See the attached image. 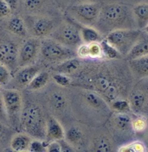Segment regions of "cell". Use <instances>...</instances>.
Returning <instances> with one entry per match:
<instances>
[{
  "label": "cell",
  "mask_w": 148,
  "mask_h": 152,
  "mask_svg": "<svg viewBox=\"0 0 148 152\" xmlns=\"http://www.w3.org/2000/svg\"><path fill=\"white\" fill-rule=\"evenodd\" d=\"M49 80V73L39 72L37 75L34 77V79L30 81V83L28 85V88L29 90H33V91L40 90L47 85Z\"/></svg>",
  "instance_id": "cell-28"
},
{
  "label": "cell",
  "mask_w": 148,
  "mask_h": 152,
  "mask_svg": "<svg viewBox=\"0 0 148 152\" xmlns=\"http://www.w3.org/2000/svg\"><path fill=\"white\" fill-rule=\"evenodd\" d=\"M127 61L135 80L148 78V54Z\"/></svg>",
  "instance_id": "cell-16"
},
{
  "label": "cell",
  "mask_w": 148,
  "mask_h": 152,
  "mask_svg": "<svg viewBox=\"0 0 148 152\" xmlns=\"http://www.w3.org/2000/svg\"><path fill=\"white\" fill-rule=\"evenodd\" d=\"M41 48V43L36 38H29L26 40L18 49V63L20 66L30 65L35 59Z\"/></svg>",
  "instance_id": "cell-13"
},
{
  "label": "cell",
  "mask_w": 148,
  "mask_h": 152,
  "mask_svg": "<svg viewBox=\"0 0 148 152\" xmlns=\"http://www.w3.org/2000/svg\"><path fill=\"white\" fill-rule=\"evenodd\" d=\"M18 48L10 42H0V61L6 66H14L18 63Z\"/></svg>",
  "instance_id": "cell-15"
},
{
  "label": "cell",
  "mask_w": 148,
  "mask_h": 152,
  "mask_svg": "<svg viewBox=\"0 0 148 152\" xmlns=\"http://www.w3.org/2000/svg\"><path fill=\"white\" fill-rule=\"evenodd\" d=\"M127 99L133 113L148 118V78L135 80Z\"/></svg>",
  "instance_id": "cell-7"
},
{
  "label": "cell",
  "mask_w": 148,
  "mask_h": 152,
  "mask_svg": "<svg viewBox=\"0 0 148 152\" xmlns=\"http://www.w3.org/2000/svg\"><path fill=\"white\" fill-rule=\"evenodd\" d=\"M20 123L29 136L37 138L46 137L47 122H45L41 110L37 105H29L22 111Z\"/></svg>",
  "instance_id": "cell-5"
},
{
  "label": "cell",
  "mask_w": 148,
  "mask_h": 152,
  "mask_svg": "<svg viewBox=\"0 0 148 152\" xmlns=\"http://www.w3.org/2000/svg\"><path fill=\"white\" fill-rule=\"evenodd\" d=\"M24 4L26 9L35 10L41 6L42 0H24Z\"/></svg>",
  "instance_id": "cell-37"
},
{
  "label": "cell",
  "mask_w": 148,
  "mask_h": 152,
  "mask_svg": "<svg viewBox=\"0 0 148 152\" xmlns=\"http://www.w3.org/2000/svg\"><path fill=\"white\" fill-rule=\"evenodd\" d=\"M41 54L44 59L49 61H63L76 56V52L56 40H45L41 43Z\"/></svg>",
  "instance_id": "cell-9"
},
{
  "label": "cell",
  "mask_w": 148,
  "mask_h": 152,
  "mask_svg": "<svg viewBox=\"0 0 148 152\" xmlns=\"http://www.w3.org/2000/svg\"><path fill=\"white\" fill-rule=\"evenodd\" d=\"M97 128V131L94 133L88 142L90 151L97 152L117 151L118 146L106 125Z\"/></svg>",
  "instance_id": "cell-10"
},
{
  "label": "cell",
  "mask_w": 148,
  "mask_h": 152,
  "mask_svg": "<svg viewBox=\"0 0 148 152\" xmlns=\"http://www.w3.org/2000/svg\"><path fill=\"white\" fill-rule=\"evenodd\" d=\"M136 27L143 30L148 25V2H139L132 6Z\"/></svg>",
  "instance_id": "cell-17"
},
{
  "label": "cell",
  "mask_w": 148,
  "mask_h": 152,
  "mask_svg": "<svg viewBox=\"0 0 148 152\" xmlns=\"http://www.w3.org/2000/svg\"><path fill=\"white\" fill-rule=\"evenodd\" d=\"M39 67L34 65L22 66V68L16 74V80L21 86H28L34 77L39 73Z\"/></svg>",
  "instance_id": "cell-22"
},
{
  "label": "cell",
  "mask_w": 148,
  "mask_h": 152,
  "mask_svg": "<svg viewBox=\"0 0 148 152\" xmlns=\"http://www.w3.org/2000/svg\"><path fill=\"white\" fill-rule=\"evenodd\" d=\"M53 80L56 81L59 86H68L71 84V79L70 77L67 75H63V74H60V73H56L53 75Z\"/></svg>",
  "instance_id": "cell-35"
},
{
  "label": "cell",
  "mask_w": 148,
  "mask_h": 152,
  "mask_svg": "<svg viewBox=\"0 0 148 152\" xmlns=\"http://www.w3.org/2000/svg\"><path fill=\"white\" fill-rule=\"evenodd\" d=\"M80 31L82 42L85 43H91L95 42H100L104 38L102 34L93 26H81Z\"/></svg>",
  "instance_id": "cell-24"
},
{
  "label": "cell",
  "mask_w": 148,
  "mask_h": 152,
  "mask_svg": "<svg viewBox=\"0 0 148 152\" xmlns=\"http://www.w3.org/2000/svg\"><path fill=\"white\" fill-rule=\"evenodd\" d=\"M5 2L8 4V5L10 6V8L11 9V10L17 9V7H18V0H5Z\"/></svg>",
  "instance_id": "cell-41"
},
{
  "label": "cell",
  "mask_w": 148,
  "mask_h": 152,
  "mask_svg": "<svg viewBox=\"0 0 148 152\" xmlns=\"http://www.w3.org/2000/svg\"><path fill=\"white\" fill-rule=\"evenodd\" d=\"M82 3H101L102 0H82Z\"/></svg>",
  "instance_id": "cell-44"
},
{
  "label": "cell",
  "mask_w": 148,
  "mask_h": 152,
  "mask_svg": "<svg viewBox=\"0 0 148 152\" xmlns=\"http://www.w3.org/2000/svg\"><path fill=\"white\" fill-rule=\"evenodd\" d=\"M50 104L55 110H64L67 106V99L61 93H55L50 97Z\"/></svg>",
  "instance_id": "cell-30"
},
{
  "label": "cell",
  "mask_w": 148,
  "mask_h": 152,
  "mask_svg": "<svg viewBox=\"0 0 148 152\" xmlns=\"http://www.w3.org/2000/svg\"><path fill=\"white\" fill-rule=\"evenodd\" d=\"M53 39L68 48H77L82 43L80 28L71 23L59 26L53 35Z\"/></svg>",
  "instance_id": "cell-11"
},
{
  "label": "cell",
  "mask_w": 148,
  "mask_h": 152,
  "mask_svg": "<svg viewBox=\"0 0 148 152\" xmlns=\"http://www.w3.org/2000/svg\"><path fill=\"white\" fill-rule=\"evenodd\" d=\"M82 59H79L76 57L68 58L67 60H64L61 61L57 66L55 67L56 73L63 74L67 75H71L73 74L77 73L82 66Z\"/></svg>",
  "instance_id": "cell-18"
},
{
  "label": "cell",
  "mask_w": 148,
  "mask_h": 152,
  "mask_svg": "<svg viewBox=\"0 0 148 152\" xmlns=\"http://www.w3.org/2000/svg\"><path fill=\"white\" fill-rule=\"evenodd\" d=\"M79 98L90 124L96 127L105 125L113 112L109 104L101 95L87 88L80 92Z\"/></svg>",
  "instance_id": "cell-3"
},
{
  "label": "cell",
  "mask_w": 148,
  "mask_h": 152,
  "mask_svg": "<svg viewBox=\"0 0 148 152\" xmlns=\"http://www.w3.org/2000/svg\"><path fill=\"white\" fill-rule=\"evenodd\" d=\"M94 27L104 37L114 30L137 28L132 6L120 2L102 4L99 18Z\"/></svg>",
  "instance_id": "cell-2"
},
{
  "label": "cell",
  "mask_w": 148,
  "mask_h": 152,
  "mask_svg": "<svg viewBox=\"0 0 148 152\" xmlns=\"http://www.w3.org/2000/svg\"><path fill=\"white\" fill-rule=\"evenodd\" d=\"M47 146L43 141H40V140H31V142L29 144L28 151L30 152H44L47 151Z\"/></svg>",
  "instance_id": "cell-34"
},
{
  "label": "cell",
  "mask_w": 148,
  "mask_h": 152,
  "mask_svg": "<svg viewBox=\"0 0 148 152\" xmlns=\"http://www.w3.org/2000/svg\"><path fill=\"white\" fill-rule=\"evenodd\" d=\"M113 112L118 113H132L128 99H117L110 104Z\"/></svg>",
  "instance_id": "cell-32"
},
{
  "label": "cell",
  "mask_w": 148,
  "mask_h": 152,
  "mask_svg": "<svg viewBox=\"0 0 148 152\" xmlns=\"http://www.w3.org/2000/svg\"><path fill=\"white\" fill-rule=\"evenodd\" d=\"M28 26L29 31L36 37H43L49 35L54 29V22L44 17H29L28 18Z\"/></svg>",
  "instance_id": "cell-14"
},
{
  "label": "cell",
  "mask_w": 148,
  "mask_h": 152,
  "mask_svg": "<svg viewBox=\"0 0 148 152\" xmlns=\"http://www.w3.org/2000/svg\"><path fill=\"white\" fill-rule=\"evenodd\" d=\"M76 56L81 59H89V51H88V44L82 42L76 48Z\"/></svg>",
  "instance_id": "cell-36"
},
{
  "label": "cell",
  "mask_w": 148,
  "mask_h": 152,
  "mask_svg": "<svg viewBox=\"0 0 148 152\" xmlns=\"http://www.w3.org/2000/svg\"><path fill=\"white\" fill-rule=\"evenodd\" d=\"M47 151L49 152H63V148L61 142L54 140L50 142L47 146Z\"/></svg>",
  "instance_id": "cell-39"
},
{
  "label": "cell",
  "mask_w": 148,
  "mask_h": 152,
  "mask_svg": "<svg viewBox=\"0 0 148 152\" xmlns=\"http://www.w3.org/2000/svg\"><path fill=\"white\" fill-rule=\"evenodd\" d=\"M10 80V73L6 65L0 61V86L6 85Z\"/></svg>",
  "instance_id": "cell-33"
},
{
  "label": "cell",
  "mask_w": 148,
  "mask_h": 152,
  "mask_svg": "<svg viewBox=\"0 0 148 152\" xmlns=\"http://www.w3.org/2000/svg\"><path fill=\"white\" fill-rule=\"evenodd\" d=\"M0 94L6 109L8 118L10 121L20 118L23 104L21 94L18 90L14 89H4Z\"/></svg>",
  "instance_id": "cell-12"
},
{
  "label": "cell",
  "mask_w": 148,
  "mask_h": 152,
  "mask_svg": "<svg viewBox=\"0 0 148 152\" xmlns=\"http://www.w3.org/2000/svg\"><path fill=\"white\" fill-rule=\"evenodd\" d=\"M9 30L19 37H26L27 35V27L24 21L18 17H14L10 19L8 23Z\"/></svg>",
  "instance_id": "cell-26"
},
{
  "label": "cell",
  "mask_w": 148,
  "mask_h": 152,
  "mask_svg": "<svg viewBox=\"0 0 148 152\" xmlns=\"http://www.w3.org/2000/svg\"><path fill=\"white\" fill-rule=\"evenodd\" d=\"M143 30H144L145 32H147V33H148V25H147V27H146V28H144Z\"/></svg>",
  "instance_id": "cell-46"
},
{
  "label": "cell",
  "mask_w": 148,
  "mask_h": 152,
  "mask_svg": "<svg viewBox=\"0 0 148 152\" xmlns=\"http://www.w3.org/2000/svg\"><path fill=\"white\" fill-rule=\"evenodd\" d=\"M142 33L139 28L118 29L108 34L105 39L114 48L123 58H126L131 49L135 45Z\"/></svg>",
  "instance_id": "cell-6"
},
{
  "label": "cell",
  "mask_w": 148,
  "mask_h": 152,
  "mask_svg": "<svg viewBox=\"0 0 148 152\" xmlns=\"http://www.w3.org/2000/svg\"><path fill=\"white\" fill-rule=\"evenodd\" d=\"M11 12V9L10 8L8 4L5 0H0V18H5Z\"/></svg>",
  "instance_id": "cell-38"
},
{
  "label": "cell",
  "mask_w": 148,
  "mask_h": 152,
  "mask_svg": "<svg viewBox=\"0 0 148 152\" xmlns=\"http://www.w3.org/2000/svg\"><path fill=\"white\" fill-rule=\"evenodd\" d=\"M102 48V51H103V55L105 59H121L123 57L121 56L120 53L112 46L111 44H109L108 42V41L105 39V37L102 39L100 42Z\"/></svg>",
  "instance_id": "cell-29"
},
{
  "label": "cell",
  "mask_w": 148,
  "mask_h": 152,
  "mask_svg": "<svg viewBox=\"0 0 148 152\" xmlns=\"http://www.w3.org/2000/svg\"><path fill=\"white\" fill-rule=\"evenodd\" d=\"M88 44V51H89V59H94V60L105 59L101 42H95Z\"/></svg>",
  "instance_id": "cell-31"
},
{
  "label": "cell",
  "mask_w": 148,
  "mask_h": 152,
  "mask_svg": "<svg viewBox=\"0 0 148 152\" xmlns=\"http://www.w3.org/2000/svg\"><path fill=\"white\" fill-rule=\"evenodd\" d=\"M148 149L146 143L141 139H134L126 144H123L119 147L117 151L122 152H143L147 151Z\"/></svg>",
  "instance_id": "cell-27"
},
{
  "label": "cell",
  "mask_w": 148,
  "mask_h": 152,
  "mask_svg": "<svg viewBox=\"0 0 148 152\" xmlns=\"http://www.w3.org/2000/svg\"><path fill=\"white\" fill-rule=\"evenodd\" d=\"M132 125L136 137L140 139L142 135L145 133L148 127V118L143 115L132 113Z\"/></svg>",
  "instance_id": "cell-25"
},
{
  "label": "cell",
  "mask_w": 148,
  "mask_h": 152,
  "mask_svg": "<svg viewBox=\"0 0 148 152\" xmlns=\"http://www.w3.org/2000/svg\"><path fill=\"white\" fill-rule=\"evenodd\" d=\"M5 134V127H4V124L3 122L0 121V139H2L4 137Z\"/></svg>",
  "instance_id": "cell-43"
},
{
  "label": "cell",
  "mask_w": 148,
  "mask_h": 152,
  "mask_svg": "<svg viewBox=\"0 0 148 152\" xmlns=\"http://www.w3.org/2000/svg\"><path fill=\"white\" fill-rule=\"evenodd\" d=\"M148 54V33L142 30V33L139 37V40L135 43V45L133 47L129 52V54L127 56L125 59L127 61L133 60L136 58L146 56Z\"/></svg>",
  "instance_id": "cell-19"
},
{
  "label": "cell",
  "mask_w": 148,
  "mask_h": 152,
  "mask_svg": "<svg viewBox=\"0 0 148 152\" xmlns=\"http://www.w3.org/2000/svg\"><path fill=\"white\" fill-rule=\"evenodd\" d=\"M140 139L146 143V145H147V147L148 149V127L147 129V131L145 132V133H144V134L142 135V137H140Z\"/></svg>",
  "instance_id": "cell-42"
},
{
  "label": "cell",
  "mask_w": 148,
  "mask_h": 152,
  "mask_svg": "<svg viewBox=\"0 0 148 152\" xmlns=\"http://www.w3.org/2000/svg\"><path fill=\"white\" fill-rule=\"evenodd\" d=\"M105 3H113V2H120V0H105Z\"/></svg>",
  "instance_id": "cell-45"
},
{
  "label": "cell",
  "mask_w": 148,
  "mask_h": 152,
  "mask_svg": "<svg viewBox=\"0 0 148 152\" xmlns=\"http://www.w3.org/2000/svg\"><path fill=\"white\" fill-rule=\"evenodd\" d=\"M65 132L61 124L56 120L55 118L51 117L47 121L46 124V137L49 140H56L61 141L63 140Z\"/></svg>",
  "instance_id": "cell-21"
},
{
  "label": "cell",
  "mask_w": 148,
  "mask_h": 152,
  "mask_svg": "<svg viewBox=\"0 0 148 152\" xmlns=\"http://www.w3.org/2000/svg\"><path fill=\"white\" fill-rule=\"evenodd\" d=\"M0 121L3 123L8 121V115L6 113V109H5V106L4 104L1 94H0Z\"/></svg>",
  "instance_id": "cell-40"
},
{
  "label": "cell",
  "mask_w": 148,
  "mask_h": 152,
  "mask_svg": "<svg viewBox=\"0 0 148 152\" xmlns=\"http://www.w3.org/2000/svg\"><path fill=\"white\" fill-rule=\"evenodd\" d=\"M91 60L92 63L86 67L84 74L87 89L101 95L109 105L117 99H127L136 80L127 60Z\"/></svg>",
  "instance_id": "cell-1"
},
{
  "label": "cell",
  "mask_w": 148,
  "mask_h": 152,
  "mask_svg": "<svg viewBox=\"0 0 148 152\" xmlns=\"http://www.w3.org/2000/svg\"><path fill=\"white\" fill-rule=\"evenodd\" d=\"M66 141L72 146L82 147L87 142H88L86 134L78 126H72L65 132Z\"/></svg>",
  "instance_id": "cell-20"
},
{
  "label": "cell",
  "mask_w": 148,
  "mask_h": 152,
  "mask_svg": "<svg viewBox=\"0 0 148 152\" xmlns=\"http://www.w3.org/2000/svg\"><path fill=\"white\" fill-rule=\"evenodd\" d=\"M31 140L32 139H31L30 136L28 134L18 133L11 138L10 147H11L12 151H28Z\"/></svg>",
  "instance_id": "cell-23"
},
{
  "label": "cell",
  "mask_w": 148,
  "mask_h": 152,
  "mask_svg": "<svg viewBox=\"0 0 148 152\" xmlns=\"http://www.w3.org/2000/svg\"><path fill=\"white\" fill-rule=\"evenodd\" d=\"M102 3H81L71 6L68 11L73 18L85 26H94L99 18Z\"/></svg>",
  "instance_id": "cell-8"
},
{
  "label": "cell",
  "mask_w": 148,
  "mask_h": 152,
  "mask_svg": "<svg viewBox=\"0 0 148 152\" xmlns=\"http://www.w3.org/2000/svg\"><path fill=\"white\" fill-rule=\"evenodd\" d=\"M105 125L111 133L118 149L121 145L137 139L132 125V113L113 112Z\"/></svg>",
  "instance_id": "cell-4"
}]
</instances>
